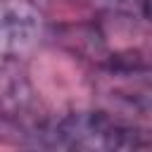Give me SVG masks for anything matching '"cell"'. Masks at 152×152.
<instances>
[{"label": "cell", "mask_w": 152, "mask_h": 152, "mask_svg": "<svg viewBox=\"0 0 152 152\" xmlns=\"http://www.w3.org/2000/svg\"><path fill=\"white\" fill-rule=\"evenodd\" d=\"M48 21L33 0H0V62H19L45 40Z\"/></svg>", "instance_id": "4"}, {"label": "cell", "mask_w": 152, "mask_h": 152, "mask_svg": "<svg viewBox=\"0 0 152 152\" xmlns=\"http://www.w3.org/2000/svg\"><path fill=\"white\" fill-rule=\"evenodd\" d=\"M48 147L57 150H88V152H112V150H145L152 147V131L116 119L114 114L95 107L69 112L52 121Z\"/></svg>", "instance_id": "1"}, {"label": "cell", "mask_w": 152, "mask_h": 152, "mask_svg": "<svg viewBox=\"0 0 152 152\" xmlns=\"http://www.w3.org/2000/svg\"><path fill=\"white\" fill-rule=\"evenodd\" d=\"M93 97L100 109L152 131V59L97 64Z\"/></svg>", "instance_id": "2"}, {"label": "cell", "mask_w": 152, "mask_h": 152, "mask_svg": "<svg viewBox=\"0 0 152 152\" xmlns=\"http://www.w3.org/2000/svg\"><path fill=\"white\" fill-rule=\"evenodd\" d=\"M142 17L152 24V0H142Z\"/></svg>", "instance_id": "5"}, {"label": "cell", "mask_w": 152, "mask_h": 152, "mask_svg": "<svg viewBox=\"0 0 152 152\" xmlns=\"http://www.w3.org/2000/svg\"><path fill=\"white\" fill-rule=\"evenodd\" d=\"M52 121L17 62H0V140L10 145L48 147Z\"/></svg>", "instance_id": "3"}]
</instances>
